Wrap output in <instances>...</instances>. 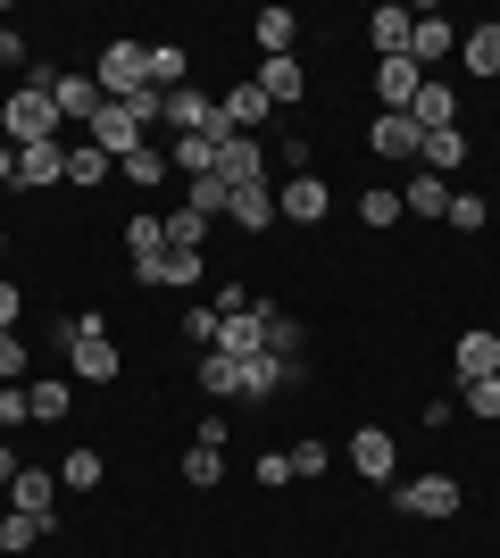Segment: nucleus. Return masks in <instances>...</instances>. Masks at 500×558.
<instances>
[{"mask_svg": "<svg viewBox=\"0 0 500 558\" xmlns=\"http://www.w3.org/2000/svg\"><path fill=\"white\" fill-rule=\"evenodd\" d=\"M0 142H9V150L59 142V75L50 68H25V84L0 100Z\"/></svg>", "mask_w": 500, "mask_h": 558, "instance_id": "1", "label": "nucleus"}, {"mask_svg": "<svg viewBox=\"0 0 500 558\" xmlns=\"http://www.w3.org/2000/svg\"><path fill=\"white\" fill-rule=\"evenodd\" d=\"M93 84H100V93H109V100H134V93H143V84H150V43H134V34H118V43H109V50H100V59H93Z\"/></svg>", "mask_w": 500, "mask_h": 558, "instance_id": "2", "label": "nucleus"}, {"mask_svg": "<svg viewBox=\"0 0 500 558\" xmlns=\"http://www.w3.org/2000/svg\"><path fill=\"white\" fill-rule=\"evenodd\" d=\"M417 75H442L459 59V34H451V17H434V9H417V25H408V50H401Z\"/></svg>", "mask_w": 500, "mask_h": 558, "instance_id": "3", "label": "nucleus"}, {"mask_svg": "<svg viewBox=\"0 0 500 558\" xmlns=\"http://www.w3.org/2000/svg\"><path fill=\"white\" fill-rule=\"evenodd\" d=\"M326 209H333L326 175H284V184H276V217H284V226H326Z\"/></svg>", "mask_w": 500, "mask_h": 558, "instance_id": "4", "label": "nucleus"}, {"mask_svg": "<svg viewBox=\"0 0 500 558\" xmlns=\"http://www.w3.org/2000/svg\"><path fill=\"white\" fill-rule=\"evenodd\" d=\"M267 167H276V159H267V150H259V134H217V175H225V184H267Z\"/></svg>", "mask_w": 500, "mask_h": 558, "instance_id": "5", "label": "nucleus"}, {"mask_svg": "<svg viewBox=\"0 0 500 558\" xmlns=\"http://www.w3.org/2000/svg\"><path fill=\"white\" fill-rule=\"evenodd\" d=\"M68 375H75V384H118V342H109L100 317H84V342H75Z\"/></svg>", "mask_w": 500, "mask_h": 558, "instance_id": "6", "label": "nucleus"}, {"mask_svg": "<svg viewBox=\"0 0 500 558\" xmlns=\"http://www.w3.org/2000/svg\"><path fill=\"white\" fill-rule=\"evenodd\" d=\"M392 500H401L408 517H459V500H467V492H459L451 475H408V484H392Z\"/></svg>", "mask_w": 500, "mask_h": 558, "instance_id": "7", "label": "nucleus"}, {"mask_svg": "<svg viewBox=\"0 0 500 558\" xmlns=\"http://www.w3.org/2000/svg\"><path fill=\"white\" fill-rule=\"evenodd\" d=\"M292 384H309V359H242V400H276Z\"/></svg>", "mask_w": 500, "mask_h": 558, "instance_id": "8", "label": "nucleus"}, {"mask_svg": "<svg viewBox=\"0 0 500 558\" xmlns=\"http://www.w3.org/2000/svg\"><path fill=\"white\" fill-rule=\"evenodd\" d=\"M451 375H459V392H467V384H484V375H500V333H492V326L459 333V342H451Z\"/></svg>", "mask_w": 500, "mask_h": 558, "instance_id": "9", "label": "nucleus"}, {"mask_svg": "<svg viewBox=\"0 0 500 558\" xmlns=\"http://www.w3.org/2000/svg\"><path fill=\"white\" fill-rule=\"evenodd\" d=\"M408 125H417V134H451V125H459L451 75H426V84H417V100H408Z\"/></svg>", "mask_w": 500, "mask_h": 558, "instance_id": "10", "label": "nucleus"}, {"mask_svg": "<svg viewBox=\"0 0 500 558\" xmlns=\"http://www.w3.org/2000/svg\"><path fill=\"white\" fill-rule=\"evenodd\" d=\"M134 276H143L150 292H200V283H209V258L200 251H167V258H150V267H134Z\"/></svg>", "mask_w": 500, "mask_h": 558, "instance_id": "11", "label": "nucleus"}, {"mask_svg": "<svg viewBox=\"0 0 500 558\" xmlns=\"http://www.w3.org/2000/svg\"><path fill=\"white\" fill-rule=\"evenodd\" d=\"M351 466L367 475V484H392V475H401V442H392L383 425H358L351 434Z\"/></svg>", "mask_w": 500, "mask_h": 558, "instance_id": "12", "label": "nucleus"}, {"mask_svg": "<svg viewBox=\"0 0 500 558\" xmlns=\"http://www.w3.org/2000/svg\"><path fill=\"white\" fill-rule=\"evenodd\" d=\"M251 84L267 93V109H301V100H309V68H301V50H292V59H267Z\"/></svg>", "mask_w": 500, "mask_h": 558, "instance_id": "13", "label": "nucleus"}, {"mask_svg": "<svg viewBox=\"0 0 500 558\" xmlns=\"http://www.w3.org/2000/svg\"><path fill=\"white\" fill-rule=\"evenodd\" d=\"M267 117H276V109H267L259 84H234V93H217V134H259Z\"/></svg>", "mask_w": 500, "mask_h": 558, "instance_id": "14", "label": "nucleus"}, {"mask_svg": "<svg viewBox=\"0 0 500 558\" xmlns=\"http://www.w3.org/2000/svg\"><path fill=\"white\" fill-rule=\"evenodd\" d=\"M68 184V142H34V150H17V192H50Z\"/></svg>", "mask_w": 500, "mask_h": 558, "instance_id": "15", "label": "nucleus"}, {"mask_svg": "<svg viewBox=\"0 0 500 558\" xmlns=\"http://www.w3.org/2000/svg\"><path fill=\"white\" fill-rule=\"evenodd\" d=\"M159 125H167V134H217V100H209V93H192V84H175Z\"/></svg>", "mask_w": 500, "mask_h": 558, "instance_id": "16", "label": "nucleus"}, {"mask_svg": "<svg viewBox=\"0 0 500 558\" xmlns=\"http://www.w3.org/2000/svg\"><path fill=\"white\" fill-rule=\"evenodd\" d=\"M59 475L50 466H17V484H9V509H25V517H42V525H59Z\"/></svg>", "mask_w": 500, "mask_h": 558, "instance_id": "17", "label": "nucleus"}, {"mask_svg": "<svg viewBox=\"0 0 500 558\" xmlns=\"http://www.w3.org/2000/svg\"><path fill=\"white\" fill-rule=\"evenodd\" d=\"M367 142H376V159H401V167H417V150H426V134H417L408 117H392V109H376Z\"/></svg>", "mask_w": 500, "mask_h": 558, "instance_id": "18", "label": "nucleus"}, {"mask_svg": "<svg viewBox=\"0 0 500 558\" xmlns=\"http://www.w3.org/2000/svg\"><path fill=\"white\" fill-rule=\"evenodd\" d=\"M459 68L476 75V84H492V75H500V17H484V25L459 34Z\"/></svg>", "mask_w": 500, "mask_h": 558, "instance_id": "19", "label": "nucleus"}, {"mask_svg": "<svg viewBox=\"0 0 500 558\" xmlns=\"http://www.w3.org/2000/svg\"><path fill=\"white\" fill-rule=\"evenodd\" d=\"M25 409H34V425H59L75 409V375H59V367L34 375V384H25Z\"/></svg>", "mask_w": 500, "mask_h": 558, "instance_id": "20", "label": "nucleus"}, {"mask_svg": "<svg viewBox=\"0 0 500 558\" xmlns=\"http://www.w3.org/2000/svg\"><path fill=\"white\" fill-rule=\"evenodd\" d=\"M225 226H242V233H267V226H284V217H276V184H242L234 201H225Z\"/></svg>", "mask_w": 500, "mask_h": 558, "instance_id": "21", "label": "nucleus"}, {"mask_svg": "<svg viewBox=\"0 0 500 558\" xmlns=\"http://www.w3.org/2000/svg\"><path fill=\"white\" fill-rule=\"evenodd\" d=\"M417 84H426V75L408 68V59H376V109L408 117V100H417Z\"/></svg>", "mask_w": 500, "mask_h": 558, "instance_id": "22", "label": "nucleus"}, {"mask_svg": "<svg viewBox=\"0 0 500 558\" xmlns=\"http://www.w3.org/2000/svg\"><path fill=\"white\" fill-rule=\"evenodd\" d=\"M100 109H109V93L93 75H59V125H93Z\"/></svg>", "mask_w": 500, "mask_h": 558, "instance_id": "23", "label": "nucleus"}, {"mask_svg": "<svg viewBox=\"0 0 500 558\" xmlns=\"http://www.w3.org/2000/svg\"><path fill=\"white\" fill-rule=\"evenodd\" d=\"M125 258H134V267H150V258H167V217H150V209H134L125 217Z\"/></svg>", "mask_w": 500, "mask_h": 558, "instance_id": "24", "label": "nucleus"}, {"mask_svg": "<svg viewBox=\"0 0 500 558\" xmlns=\"http://www.w3.org/2000/svg\"><path fill=\"white\" fill-rule=\"evenodd\" d=\"M93 142L109 150V159H134V150H143V125H134V117H125L118 100H109V109L93 117Z\"/></svg>", "mask_w": 500, "mask_h": 558, "instance_id": "25", "label": "nucleus"}, {"mask_svg": "<svg viewBox=\"0 0 500 558\" xmlns=\"http://www.w3.org/2000/svg\"><path fill=\"white\" fill-rule=\"evenodd\" d=\"M408 25H417V9H392V0H383L376 17H367V43H376V59H401V50H408Z\"/></svg>", "mask_w": 500, "mask_h": 558, "instance_id": "26", "label": "nucleus"}, {"mask_svg": "<svg viewBox=\"0 0 500 558\" xmlns=\"http://www.w3.org/2000/svg\"><path fill=\"white\" fill-rule=\"evenodd\" d=\"M192 384H200L209 400H242V359H217V350H200V359H192Z\"/></svg>", "mask_w": 500, "mask_h": 558, "instance_id": "27", "label": "nucleus"}, {"mask_svg": "<svg viewBox=\"0 0 500 558\" xmlns=\"http://www.w3.org/2000/svg\"><path fill=\"white\" fill-rule=\"evenodd\" d=\"M251 34H259L267 59H292V50H301V17H292V9H259V17H251Z\"/></svg>", "mask_w": 500, "mask_h": 558, "instance_id": "28", "label": "nucleus"}, {"mask_svg": "<svg viewBox=\"0 0 500 558\" xmlns=\"http://www.w3.org/2000/svg\"><path fill=\"white\" fill-rule=\"evenodd\" d=\"M167 175H217V134H175V150H167Z\"/></svg>", "mask_w": 500, "mask_h": 558, "instance_id": "29", "label": "nucleus"}, {"mask_svg": "<svg viewBox=\"0 0 500 558\" xmlns=\"http://www.w3.org/2000/svg\"><path fill=\"white\" fill-rule=\"evenodd\" d=\"M401 209H408V217H451V184L417 167V175H408V184H401Z\"/></svg>", "mask_w": 500, "mask_h": 558, "instance_id": "30", "label": "nucleus"}, {"mask_svg": "<svg viewBox=\"0 0 500 558\" xmlns=\"http://www.w3.org/2000/svg\"><path fill=\"white\" fill-rule=\"evenodd\" d=\"M417 167H426V175H442V184H451L459 167H467V134H459V125H451V134H426V150H417Z\"/></svg>", "mask_w": 500, "mask_h": 558, "instance_id": "31", "label": "nucleus"}, {"mask_svg": "<svg viewBox=\"0 0 500 558\" xmlns=\"http://www.w3.org/2000/svg\"><path fill=\"white\" fill-rule=\"evenodd\" d=\"M301 350H309V333H301V317L267 301V359H301Z\"/></svg>", "mask_w": 500, "mask_h": 558, "instance_id": "32", "label": "nucleus"}, {"mask_svg": "<svg viewBox=\"0 0 500 558\" xmlns=\"http://www.w3.org/2000/svg\"><path fill=\"white\" fill-rule=\"evenodd\" d=\"M109 167H118V159H109V150H100L93 134H84V142H68V184H109Z\"/></svg>", "mask_w": 500, "mask_h": 558, "instance_id": "33", "label": "nucleus"}, {"mask_svg": "<svg viewBox=\"0 0 500 558\" xmlns=\"http://www.w3.org/2000/svg\"><path fill=\"white\" fill-rule=\"evenodd\" d=\"M225 201H234V184H225V175H192V184H184V209L209 217V226L225 217Z\"/></svg>", "mask_w": 500, "mask_h": 558, "instance_id": "34", "label": "nucleus"}, {"mask_svg": "<svg viewBox=\"0 0 500 558\" xmlns=\"http://www.w3.org/2000/svg\"><path fill=\"white\" fill-rule=\"evenodd\" d=\"M100 475H109V466H100V450H93V442H75L68 459H59V484H68V492H93Z\"/></svg>", "mask_w": 500, "mask_h": 558, "instance_id": "35", "label": "nucleus"}, {"mask_svg": "<svg viewBox=\"0 0 500 558\" xmlns=\"http://www.w3.org/2000/svg\"><path fill=\"white\" fill-rule=\"evenodd\" d=\"M184 484L192 492H217V484H225V450H200V442H192L184 450Z\"/></svg>", "mask_w": 500, "mask_h": 558, "instance_id": "36", "label": "nucleus"}, {"mask_svg": "<svg viewBox=\"0 0 500 558\" xmlns=\"http://www.w3.org/2000/svg\"><path fill=\"white\" fill-rule=\"evenodd\" d=\"M42 534H50V525H42V517H25V509L0 517V550H42Z\"/></svg>", "mask_w": 500, "mask_h": 558, "instance_id": "37", "label": "nucleus"}, {"mask_svg": "<svg viewBox=\"0 0 500 558\" xmlns=\"http://www.w3.org/2000/svg\"><path fill=\"white\" fill-rule=\"evenodd\" d=\"M184 84V43H150V93H175Z\"/></svg>", "mask_w": 500, "mask_h": 558, "instance_id": "38", "label": "nucleus"}, {"mask_svg": "<svg viewBox=\"0 0 500 558\" xmlns=\"http://www.w3.org/2000/svg\"><path fill=\"white\" fill-rule=\"evenodd\" d=\"M358 217H367V226H401V192H392V184H367V192H358Z\"/></svg>", "mask_w": 500, "mask_h": 558, "instance_id": "39", "label": "nucleus"}, {"mask_svg": "<svg viewBox=\"0 0 500 558\" xmlns=\"http://www.w3.org/2000/svg\"><path fill=\"white\" fill-rule=\"evenodd\" d=\"M284 459H292V484H317V475H326V466H333V459H326V442H317V434H309V442H292Z\"/></svg>", "mask_w": 500, "mask_h": 558, "instance_id": "40", "label": "nucleus"}, {"mask_svg": "<svg viewBox=\"0 0 500 558\" xmlns=\"http://www.w3.org/2000/svg\"><path fill=\"white\" fill-rule=\"evenodd\" d=\"M200 242H209V217H192V209L167 217V251H200Z\"/></svg>", "mask_w": 500, "mask_h": 558, "instance_id": "41", "label": "nucleus"}, {"mask_svg": "<svg viewBox=\"0 0 500 558\" xmlns=\"http://www.w3.org/2000/svg\"><path fill=\"white\" fill-rule=\"evenodd\" d=\"M484 192H451V217H442V226H459V233H484Z\"/></svg>", "mask_w": 500, "mask_h": 558, "instance_id": "42", "label": "nucleus"}, {"mask_svg": "<svg viewBox=\"0 0 500 558\" xmlns=\"http://www.w3.org/2000/svg\"><path fill=\"white\" fill-rule=\"evenodd\" d=\"M192 442H200V450H225V442H234V417H225V409H200Z\"/></svg>", "mask_w": 500, "mask_h": 558, "instance_id": "43", "label": "nucleus"}, {"mask_svg": "<svg viewBox=\"0 0 500 558\" xmlns=\"http://www.w3.org/2000/svg\"><path fill=\"white\" fill-rule=\"evenodd\" d=\"M25 367H34L25 333H0V384H25Z\"/></svg>", "mask_w": 500, "mask_h": 558, "instance_id": "44", "label": "nucleus"}, {"mask_svg": "<svg viewBox=\"0 0 500 558\" xmlns=\"http://www.w3.org/2000/svg\"><path fill=\"white\" fill-rule=\"evenodd\" d=\"M118 167L134 175V184H167V150H150V142L134 150V159H118Z\"/></svg>", "mask_w": 500, "mask_h": 558, "instance_id": "45", "label": "nucleus"}, {"mask_svg": "<svg viewBox=\"0 0 500 558\" xmlns=\"http://www.w3.org/2000/svg\"><path fill=\"white\" fill-rule=\"evenodd\" d=\"M75 342H84V317H50V359H75Z\"/></svg>", "mask_w": 500, "mask_h": 558, "instance_id": "46", "label": "nucleus"}, {"mask_svg": "<svg viewBox=\"0 0 500 558\" xmlns=\"http://www.w3.org/2000/svg\"><path fill=\"white\" fill-rule=\"evenodd\" d=\"M467 417H500V375H484V384H467Z\"/></svg>", "mask_w": 500, "mask_h": 558, "instance_id": "47", "label": "nucleus"}, {"mask_svg": "<svg viewBox=\"0 0 500 558\" xmlns=\"http://www.w3.org/2000/svg\"><path fill=\"white\" fill-rule=\"evenodd\" d=\"M184 333H192L200 350H209V342H217V308H209V301H200V308H184Z\"/></svg>", "mask_w": 500, "mask_h": 558, "instance_id": "48", "label": "nucleus"}, {"mask_svg": "<svg viewBox=\"0 0 500 558\" xmlns=\"http://www.w3.org/2000/svg\"><path fill=\"white\" fill-rule=\"evenodd\" d=\"M17 317H25V292L0 276V333H17Z\"/></svg>", "mask_w": 500, "mask_h": 558, "instance_id": "49", "label": "nucleus"}, {"mask_svg": "<svg viewBox=\"0 0 500 558\" xmlns=\"http://www.w3.org/2000/svg\"><path fill=\"white\" fill-rule=\"evenodd\" d=\"M34 409H25V384H0V425H25Z\"/></svg>", "mask_w": 500, "mask_h": 558, "instance_id": "50", "label": "nucleus"}, {"mask_svg": "<svg viewBox=\"0 0 500 558\" xmlns=\"http://www.w3.org/2000/svg\"><path fill=\"white\" fill-rule=\"evenodd\" d=\"M259 484H267V492L292 484V459H284V450H267V459H259Z\"/></svg>", "mask_w": 500, "mask_h": 558, "instance_id": "51", "label": "nucleus"}, {"mask_svg": "<svg viewBox=\"0 0 500 558\" xmlns=\"http://www.w3.org/2000/svg\"><path fill=\"white\" fill-rule=\"evenodd\" d=\"M0 184L17 192V150H9V142H0Z\"/></svg>", "mask_w": 500, "mask_h": 558, "instance_id": "52", "label": "nucleus"}, {"mask_svg": "<svg viewBox=\"0 0 500 558\" xmlns=\"http://www.w3.org/2000/svg\"><path fill=\"white\" fill-rule=\"evenodd\" d=\"M0 484H17V450L0 442Z\"/></svg>", "mask_w": 500, "mask_h": 558, "instance_id": "53", "label": "nucleus"}]
</instances>
